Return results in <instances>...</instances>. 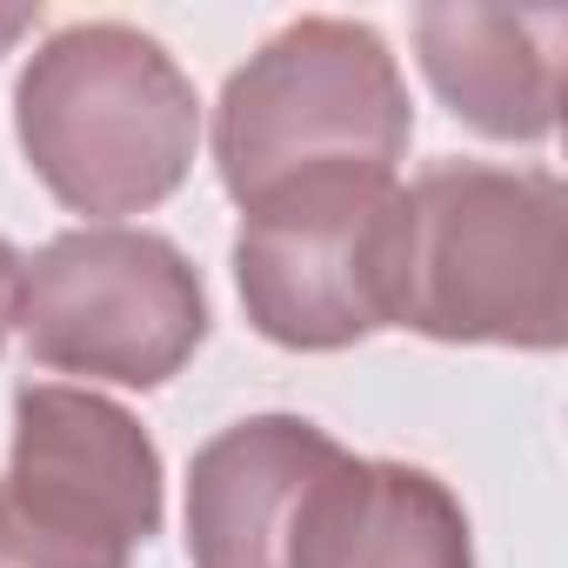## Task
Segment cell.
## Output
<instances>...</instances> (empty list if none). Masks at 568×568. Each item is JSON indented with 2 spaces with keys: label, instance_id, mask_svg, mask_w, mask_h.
Listing matches in <instances>:
<instances>
[{
  "label": "cell",
  "instance_id": "obj_6",
  "mask_svg": "<svg viewBox=\"0 0 568 568\" xmlns=\"http://www.w3.org/2000/svg\"><path fill=\"white\" fill-rule=\"evenodd\" d=\"M14 328L54 375L161 388L207 342V295L194 261L154 227H68L21 261Z\"/></svg>",
  "mask_w": 568,
  "mask_h": 568
},
{
  "label": "cell",
  "instance_id": "obj_2",
  "mask_svg": "<svg viewBox=\"0 0 568 568\" xmlns=\"http://www.w3.org/2000/svg\"><path fill=\"white\" fill-rule=\"evenodd\" d=\"M408 194L402 322L455 348L568 342V187L548 168L435 161Z\"/></svg>",
  "mask_w": 568,
  "mask_h": 568
},
{
  "label": "cell",
  "instance_id": "obj_5",
  "mask_svg": "<svg viewBox=\"0 0 568 568\" xmlns=\"http://www.w3.org/2000/svg\"><path fill=\"white\" fill-rule=\"evenodd\" d=\"M161 448L121 402L74 382H28L14 395L0 568H128L161 535Z\"/></svg>",
  "mask_w": 568,
  "mask_h": 568
},
{
  "label": "cell",
  "instance_id": "obj_3",
  "mask_svg": "<svg viewBox=\"0 0 568 568\" xmlns=\"http://www.w3.org/2000/svg\"><path fill=\"white\" fill-rule=\"evenodd\" d=\"M408 194L382 168H322L241 207L234 288L274 348L335 355L402 322Z\"/></svg>",
  "mask_w": 568,
  "mask_h": 568
},
{
  "label": "cell",
  "instance_id": "obj_4",
  "mask_svg": "<svg viewBox=\"0 0 568 568\" xmlns=\"http://www.w3.org/2000/svg\"><path fill=\"white\" fill-rule=\"evenodd\" d=\"M408 134L415 108L388 41L342 14L288 21L227 74L214 101V168L241 207L322 168L395 174Z\"/></svg>",
  "mask_w": 568,
  "mask_h": 568
},
{
  "label": "cell",
  "instance_id": "obj_11",
  "mask_svg": "<svg viewBox=\"0 0 568 568\" xmlns=\"http://www.w3.org/2000/svg\"><path fill=\"white\" fill-rule=\"evenodd\" d=\"M34 21H41V8H0V54H8Z\"/></svg>",
  "mask_w": 568,
  "mask_h": 568
},
{
  "label": "cell",
  "instance_id": "obj_9",
  "mask_svg": "<svg viewBox=\"0 0 568 568\" xmlns=\"http://www.w3.org/2000/svg\"><path fill=\"white\" fill-rule=\"evenodd\" d=\"M415 54L428 88L488 141H548L561 114V8H422Z\"/></svg>",
  "mask_w": 568,
  "mask_h": 568
},
{
  "label": "cell",
  "instance_id": "obj_7",
  "mask_svg": "<svg viewBox=\"0 0 568 568\" xmlns=\"http://www.w3.org/2000/svg\"><path fill=\"white\" fill-rule=\"evenodd\" d=\"M281 568H475V535L442 475L342 448L308 481Z\"/></svg>",
  "mask_w": 568,
  "mask_h": 568
},
{
  "label": "cell",
  "instance_id": "obj_8",
  "mask_svg": "<svg viewBox=\"0 0 568 568\" xmlns=\"http://www.w3.org/2000/svg\"><path fill=\"white\" fill-rule=\"evenodd\" d=\"M342 442L308 415H247L221 428L187 468V561L194 568H281L308 481Z\"/></svg>",
  "mask_w": 568,
  "mask_h": 568
},
{
  "label": "cell",
  "instance_id": "obj_1",
  "mask_svg": "<svg viewBox=\"0 0 568 568\" xmlns=\"http://www.w3.org/2000/svg\"><path fill=\"white\" fill-rule=\"evenodd\" d=\"M14 134L41 187L114 227L161 207L201 148V94L181 61L128 21H74L48 34L14 81Z\"/></svg>",
  "mask_w": 568,
  "mask_h": 568
},
{
  "label": "cell",
  "instance_id": "obj_10",
  "mask_svg": "<svg viewBox=\"0 0 568 568\" xmlns=\"http://www.w3.org/2000/svg\"><path fill=\"white\" fill-rule=\"evenodd\" d=\"M14 315H21V254L0 241V342H8Z\"/></svg>",
  "mask_w": 568,
  "mask_h": 568
}]
</instances>
